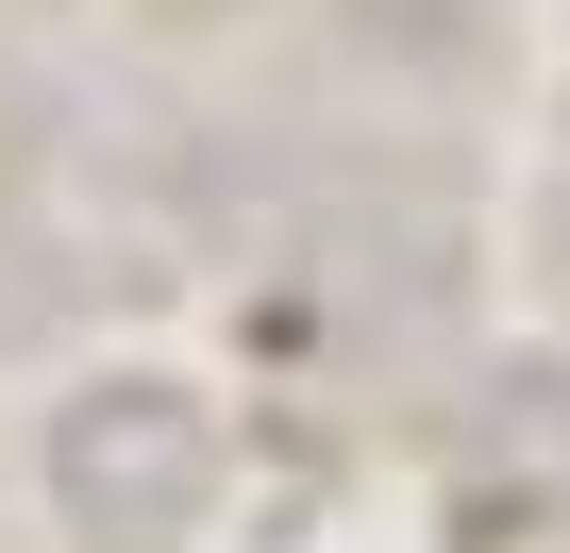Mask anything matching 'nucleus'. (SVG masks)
I'll return each instance as SVG.
<instances>
[{"label": "nucleus", "instance_id": "nucleus-2", "mask_svg": "<svg viewBox=\"0 0 570 553\" xmlns=\"http://www.w3.org/2000/svg\"><path fill=\"white\" fill-rule=\"evenodd\" d=\"M470 453H487V486H520V503H570V353H520V369L487 386Z\"/></svg>", "mask_w": 570, "mask_h": 553}, {"label": "nucleus", "instance_id": "nucleus-1", "mask_svg": "<svg viewBox=\"0 0 570 553\" xmlns=\"http://www.w3.org/2000/svg\"><path fill=\"white\" fill-rule=\"evenodd\" d=\"M51 470H68V520H85L101 553H151V536L185 520V486H202V419H185L168 386H101V403H68Z\"/></svg>", "mask_w": 570, "mask_h": 553}]
</instances>
